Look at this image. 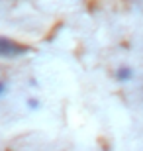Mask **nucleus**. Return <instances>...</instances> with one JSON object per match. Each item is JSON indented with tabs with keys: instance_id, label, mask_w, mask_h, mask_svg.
I'll list each match as a JSON object with an SVG mask.
<instances>
[{
	"instance_id": "f03ea898",
	"label": "nucleus",
	"mask_w": 143,
	"mask_h": 151,
	"mask_svg": "<svg viewBox=\"0 0 143 151\" xmlns=\"http://www.w3.org/2000/svg\"><path fill=\"white\" fill-rule=\"evenodd\" d=\"M116 78H118L120 83H129L133 78V69L132 67H120L118 73H116Z\"/></svg>"
},
{
	"instance_id": "f257e3e1",
	"label": "nucleus",
	"mask_w": 143,
	"mask_h": 151,
	"mask_svg": "<svg viewBox=\"0 0 143 151\" xmlns=\"http://www.w3.org/2000/svg\"><path fill=\"white\" fill-rule=\"evenodd\" d=\"M28 51H29L28 45L20 43V41H16V39L0 35V57H4V59H16V57L26 55Z\"/></svg>"
},
{
	"instance_id": "20e7f679",
	"label": "nucleus",
	"mask_w": 143,
	"mask_h": 151,
	"mask_svg": "<svg viewBox=\"0 0 143 151\" xmlns=\"http://www.w3.org/2000/svg\"><path fill=\"white\" fill-rule=\"evenodd\" d=\"M4 94H6V83H2V81H0V98H2Z\"/></svg>"
},
{
	"instance_id": "7ed1b4c3",
	"label": "nucleus",
	"mask_w": 143,
	"mask_h": 151,
	"mask_svg": "<svg viewBox=\"0 0 143 151\" xmlns=\"http://www.w3.org/2000/svg\"><path fill=\"white\" fill-rule=\"evenodd\" d=\"M28 106H29V108H33V110H35V108H39V102L35 100V98H29V100H28Z\"/></svg>"
}]
</instances>
